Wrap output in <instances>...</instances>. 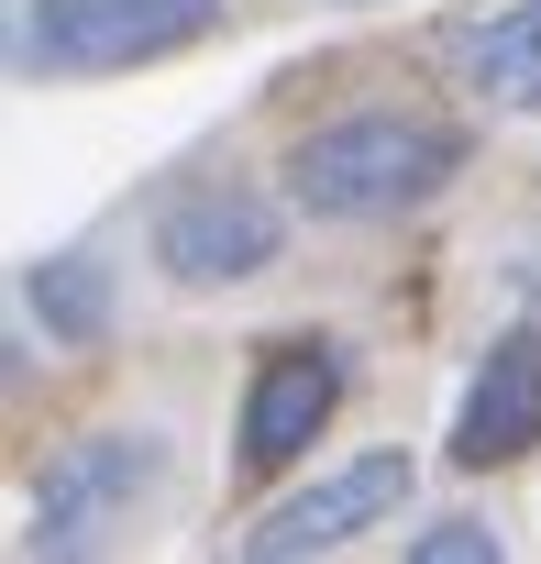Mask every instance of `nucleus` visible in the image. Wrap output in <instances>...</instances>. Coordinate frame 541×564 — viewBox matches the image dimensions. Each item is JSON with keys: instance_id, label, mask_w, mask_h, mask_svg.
<instances>
[{"instance_id": "f257e3e1", "label": "nucleus", "mask_w": 541, "mask_h": 564, "mask_svg": "<svg viewBox=\"0 0 541 564\" xmlns=\"http://www.w3.org/2000/svg\"><path fill=\"white\" fill-rule=\"evenodd\" d=\"M464 177V133L431 111H354L288 155V199L310 221H398Z\"/></svg>"}, {"instance_id": "f03ea898", "label": "nucleus", "mask_w": 541, "mask_h": 564, "mask_svg": "<svg viewBox=\"0 0 541 564\" xmlns=\"http://www.w3.org/2000/svg\"><path fill=\"white\" fill-rule=\"evenodd\" d=\"M199 34H221V0H23L12 56H23V78H111V67H155Z\"/></svg>"}, {"instance_id": "7ed1b4c3", "label": "nucleus", "mask_w": 541, "mask_h": 564, "mask_svg": "<svg viewBox=\"0 0 541 564\" xmlns=\"http://www.w3.org/2000/svg\"><path fill=\"white\" fill-rule=\"evenodd\" d=\"M166 476V454H155V432H89V443H67L56 465H45V487H34V553H100L122 520H133V498Z\"/></svg>"}, {"instance_id": "20e7f679", "label": "nucleus", "mask_w": 541, "mask_h": 564, "mask_svg": "<svg viewBox=\"0 0 541 564\" xmlns=\"http://www.w3.org/2000/svg\"><path fill=\"white\" fill-rule=\"evenodd\" d=\"M277 243H288L277 199H265V188H232V177L166 199V221H155V265L177 276V289H243V276L277 265Z\"/></svg>"}, {"instance_id": "39448f33", "label": "nucleus", "mask_w": 541, "mask_h": 564, "mask_svg": "<svg viewBox=\"0 0 541 564\" xmlns=\"http://www.w3.org/2000/svg\"><path fill=\"white\" fill-rule=\"evenodd\" d=\"M332 410H343V355L332 344H265L254 355V388H243V421H232V443H243V476H288L321 432H332Z\"/></svg>"}, {"instance_id": "423d86ee", "label": "nucleus", "mask_w": 541, "mask_h": 564, "mask_svg": "<svg viewBox=\"0 0 541 564\" xmlns=\"http://www.w3.org/2000/svg\"><path fill=\"white\" fill-rule=\"evenodd\" d=\"M398 509H409V454H354V465L310 476L288 509H265V520L243 531V553H254V564H310V553H343L354 531H376V520H398Z\"/></svg>"}, {"instance_id": "0eeeda50", "label": "nucleus", "mask_w": 541, "mask_h": 564, "mask_svg": "<svg viewBox=\"0 0 541 564\" xmlns=\"http://www.w3.org/2000/svg\"><path fill=\"white\" fill-rule=\"evenodd\" d=\"M519 454H541V333H497L464 410H453V465L486 476V465H519Z\"/></svg>"}, {"instance_id": "6e6552de", "label": "nucleus", "mask_w": 541, "mask_h": 564, "mask_svg": "<svg viewBox=\"0 0 541 564\" xmlns=\"http://www.w3.org/2000/svg\"><path fill=\"white\" fill-rule=\"evenodd\" d=\"M464 78L497 111H541V0H508V12H486L464 34Z\"/></svg>"}, {"instance_id": "1a4fd4ad", "label": "nucleus", "mask_w": 541, "mask_h": 564, "mask_svg": "<svg viewBox=\"0 0 541 564\" xmlns=\"http://www.w3.org/2000/svg\"><path fill=\"white\" fill-rule=\"evenodd\" d=\"M23 311L45 322V344H100L111 333V265H89V254L23 265Z\"/></svg>"}, {"instance_id": "9d476101", "label": "nucleus", "mask_w": 541, "mask_h": 564, "mask_svg": "<svg viewBox=\"0 0 541 564\" xmlns=\"http://www.w3.org/2000/svg\"><path fill=\"white\" fill-rule=\"evenodd\" d=\"M409 553H420V564H497V531H486V520H431Z\"/></svg>"}]
</instances>
